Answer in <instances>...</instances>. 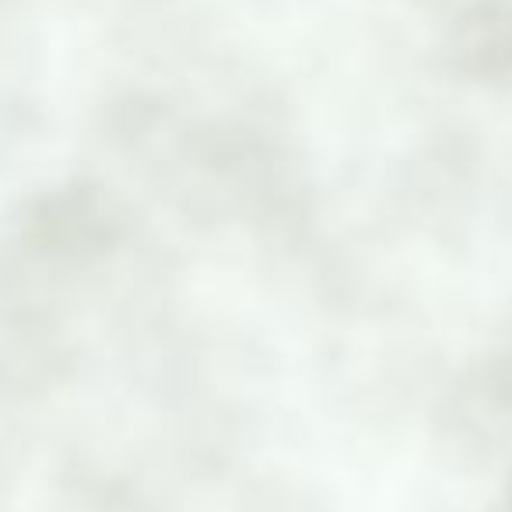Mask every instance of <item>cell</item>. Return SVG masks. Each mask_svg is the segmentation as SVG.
I'll return each instance as SVG.
<instances>
[{"label": "cell", "instance_id": "7a4b0ae2", "mask_svg": "<svg viewBox=\"0 0 512 512\" xmlns=\"http://www.w3.org/2000/svg\"><path fill=\"white\" fill-rule=\"evenodd\" d=\"M53 372L50 337L36 316L22 309H0V390H36Z\"/></svg>", "mask_w": 512, "mask_h": 512}, {"label": "cell", "instance_id": "6da1fadb", "mask_svg": "<svg viewBox=\"0 0 512 512\" xmlns=\"http://www.w3.org/2000/svg\"><path fill=\"white\" fill-rule=\"evenodd\" d=\"M113 232V214L99 193L60 190L43 193L22 211V239L43 256L92 253Z\"/></svg>", "mask_w": 512, "mask_h": 512}]
</instances>
